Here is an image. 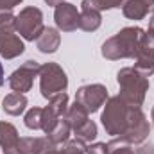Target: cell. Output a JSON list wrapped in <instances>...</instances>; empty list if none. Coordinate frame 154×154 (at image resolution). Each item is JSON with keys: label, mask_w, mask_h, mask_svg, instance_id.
Instances as JSON below:
<instances>
[{"label": "cell", "mask_w": 154, "mask_h": 154, "mask_svg": "<svg viewBox=\"0 0 154 154\" xmlns=\"http://www.w3.org/2000/svg\"><path fill=\"white\" fill-rule=\"evenodd\" d=\"M143 34H145V31L138 25L120 29L115 36L108 38L102 43V47H100L102 57H106L109 61L134 59L140 50V43H142Z\"/></svg>", "instance_id": "obj_1"}, {"label": "cell", "mask_w": 154, "mask_h": 154, "mask_svg": "<svg viewBox=\"0 0 154 154\" xmlns=\"http://www.w3.org/2000/svg\"><path fill=\"white\" fill-rule=\"evenodd\" d=\"M116 82L120 88L118 97L124 99L133 108H142L145 95L149 91V79L142 75L134 66H125V68L118 70Z\"/></svg>", "instance_id": "obj_2"}, {"label": "cell", "mask_w": 154, "mask_h": 154, "mask_svg": "<svg viewBox=\"0 0 154 154\" xmlns=\"http://www.w3.org/2000/svg\"><path fill=\"white\" fill-rule=\"evenodd\" d=\"M133 106H129L124 99H120L118 95L115 97H109L104 104V111L100 115V122L106 129V133L116 138V136H122L127 127H129V122H131V115H133Z\"/></svg>", "instance_id": "obj_3"}, {"label": "cell", "mask_w": 154, "mask_h": 154, "mask_svg": "<svg viewBox=\"0 0 154 154\" xmlns=\"http://www.w3.org/2000/svg\"><path fill=\"white\" fill-rule=\"evenodd\" d=\"M39 91L45 99H50L56 93L66 91L68 88V77L66 72L57 65V63H43L39 66Z\"/></svg>", "instance_id": "obj_4"}, {"label": "cell", "mask_w": 154, "mask_h": 154, "mask_svg": "<svg viewBox=\"0 0 154 154\" xmlns=\"http://www.w3.org/2000/svg\"><path fill=\"white\" fill-rule=\"evenodd\" d=\"M43 29H45L43 13L38 7H34V5L23 7L20 11V14H16V32L20 34V38L27 39V41H34L39 38Z\"/></svg>", "instance_id": "obj_5"}, {"label": "cell", "mask_w": 154, "mask_h": 154, "mask_svg": "<svg viewBox=\"0 0 154 154\" xmlns=\"http://www.w3.org/2000/svg\"><path fill=\"white\" fill-rule=\"evenodd\" d=\"M149 133H151V124H149L145 113L142 111V108H134L127 131L122 136H116L113 140L120 142V143H127V145H142L147 140Z\"/></svg>", "instance_id": "obj_6"}, {"label": "cell", "mask_w": 154, "mask_h": 154, "mask_svg": "<svg viewBox=\"0 0 154 154\" xmlns=\"http://www.w3.org/2000/svg\"><path fill=\"white\" fill-rule=\"evenodd\" d=\"M108 88L100 82L84 84L75 91V102L86 108L88 113H97L108 100Z\"/></svg>", "instance_id": "obj_7"}, {"label": "cell", "mask_w": 154, "mask_h": 154, "mask_svg": "<svg viewBox=\"0 0 154 154\" xmlns=\"http://www.w3.org/2000/svg\"><path fill=\"white\" fill-rule=\"evenodd\" d=\"M39 65L38 61L34 59H29L25 61L20 68H16L11 75L7 77V84L9 88L14 91V93H27L31 91L32 88V82H34V77H38L39 74Z\"/></svg>", "instance_id": "obj_8"}, {"label": "cell", "mask_w": 154, "mask_h": 154, "mask_svg": "<svg viewBox=\"0 0 154 154\" xmlns=\"http://www.w3.org/2000/svg\"><path fill=\"white\" fill-rule=\"evenodd\" d=\"M136 63H134V68L145 75L147 79L154 74V29L149 27L142 38L140 43V50L136 54Z\"/></svg>", "instance_id": "obj_9"}, {"label": "cell", "mask_w": 154, "mask_h": 154, "mask_svg": "<svg viewBox=\"0 0 154 154\" xmlns=\"http://www.w3.org/2000/svg\"><path fill=\"white\" fill-rule=\"evenodd\" d=\"M79 16H81V11H77V7L70 2H61L54 7V22L57 31H63V32L77 31Z\"/></svg>", "instance_id": "obj_10"}, {"label": "cell", "mask_w": 154, "mask_h": 154, "mask_svg": "<svg viewBox=\"0 0 154 154\" xmlns=\"http://www.w3.org/2000/svg\"><path fill=\"white\" fill-rule=\"evenodd\" d=\"M122 13L127 20H143L145 16L154 14V0H125Z\"/></svg>", "instance_id": "obj_11"}, {"label": "cell", "mask_w": 154, "mask_h": 154, "mask_svg": "<svg viewBox=\"0 0 154 154\" xmlns=\"http://www.w3.org/2000/svg\"><path fill=\"white\" fill-rule=\"evenodd\" d=\"M25 50V45L20 36L14 32H0V56L4 59H14L22 56Z\"/></svg>", "instance_id": "obj_12"}, {"label": "cell", "mask_w": 154, "mask_h": 154, "mask_svg": "<svg viewBox=\"0 0 154 154\" xmlns=\"http://www.w3.org/2000/svg\"><path fill=\"white\" fill-rule=\"evenodd\" d=\"M61 45V34L54 27H45L43 32L36 39V47L41 54H54Z\"/></svg>", "instance_id": "obj_13"}, {"label": "cell", "mask_w": 154, "mask_h": 154, "mask_svg": "<svg viewBox=\"0 0 154 154\" xmlns=\"http://www.w3.org/2000/svg\"><path fill=\"white\" fill-rule=\"evenodd\" d=\"M27 104H29L27 97H25L23 93H14V91H13V93H7V95L4 97V100H2L4 111L11 116H20L25 111Z\"/></svg>", "instance_id": "obj_14"}, {"label": "cell", "mask_w": 154, "mask_h": 154, "mask_svg": "<svg viewBox=\"0 0 154 154\" xmlns=\"http://www.w3.org/2000/svg\"><path fill=\"white\" fill-rule=\"evenodd\" d=\"M50 145L47 136H23L18 142L20 154H41Z\"/></svg>", "instance_id": "obj_15"}, {"label": "cell", "mask_w": 154, "mask_h": 154, "mask_svg": "<svg viewBox=\"0 0 154 154\" xmlns=\"http://www.w3.org/2000/svg\"><path fill=\"white\" fill-rule=\"evenodd\" d=\"M102 23V14L100 11L84 7L81 9V16H79V29L86 31V32H95Z\"/></svg>", "instance_id": "obj_16"}, {"label": "cell", "mask_w": 154, "mask_h": 154, "mask_svg": "<svg viewBox=\"0 0 154 154\" xmlns=\"http://www.w3.org/2000/svg\"><path fill=\"white\" fill-rule=\"evenodd\" d=\"M18 142H20L18 129L9 122L0 120V149L5 151V149L18 147Z\"/></svg>", "instance_id": "obj_17"}, {"label": "cell", "mask_w": 154, "mask_h": 154, "mask_svg": "<svg viewBox=\"0 0 154 154\" xmlns=\"http://www.w3.org/2000/svg\"><path fill=\"white\" fill-rule=\"evenodd\" d=\"M63 118L68 122V125L72 127V131H75L77 127H81L82 124H86L90 120V113L86 111L84 106H81L79 102H74L72 106H68V109H66V113H65Z\"/></svg>", "instance_id": "obj_18"}, {"label": "cell", "mask_w": 154, "mask_h": 154, "mask_svg": "<svg viewBox=\"0 0 154 154\" xmlns=\"http://www.w3.org/2000/svg\"><path fill=\"white\" fill-rule=\"evenodd\" d=\"M70 134H72V127L68 125V122L65 118H59V122L54 125V129L48 134H45V136L48 138V142L52 145H61L66 140H70Z\"/></svg>", "instance_id": "obj_19"}, {"label": "cell", "mask_w": 154, "mask_h": 154, "mask_svg": "<svg viewBox=\"0 0 154 154\" xmlns=\"http://www.w3.org/2000/svg\"><path fill=\"white\" fill-rule=\"evenodd\" d=\"M68 106H70V104H68V95H66V91H61V93L52 95V97L48 99V104H47L45 108H48L56 116L63 118L65 113H66V109H68Z\"/></svg>", "instance_id": "obj_20"}, {"label": "cell", "mask_w": 154, "mask_h": 154, "mask_svg": "<svg viewBox=\"0 0 154 154\" xmlns=\"http://www.w3.org/2000/svg\"><path fill=\"white\" fill-rule=\"evenodd\" d=\"M72 133L75 134V138L82 140L84 143H91V142L97 138L99 129H97V124H95L93 120H88L86 124H82L81 127H77L75 131H72Z\"/></svg>", "instance_id": "obj_21"}, {"label": "cell", "mask_w": 154, "mask_h": 154, "mask_svg": "<svg viewBox=\"0 0 154 154\" xmlns=\"http://www.w3.org/2000/svg\"><path fill=\"white\" fill-rule=\"evenodd\" d=\"M125 0H82L81 2V9L90 7L95 11H109V9H116L122 7Z\"/></svg>", "instance_id": "obj_22"}, {"label": "cell", "mask_w": 154, "mask_h": 154, "mask_svg": "<svg viewBox=\"0 0 154 154\" xmlns=\"http://www.w3.org/2000/svg\"><path fill=\"white\" fill-rule=\"evenodd\" d=\"M41 116H43V108H31L25 116H23V124L27 129H41Z\"/></svg>", "instance_id": "obj_23"}, {"label": "cell", "mask_w": 154, "mask_h": 154, "mask_svg": "<svg viewBox=\"0 0 154 154\" xmlns=\"http://www.w3.org/2000/svg\"><path fill=\"white\" fill-rule=\"evenodd\" d=\"M16 16L11 11H0V32H14Z\"/></svg>", "instance_id": "obj_24"}, {"label": "cell", "mask_w": 154, "mask_h": 154, "mask_svg": "<svg viewBox=\"0 0 154 154\" xmlns=\"http://www.w3.org/2000/svg\"><path fill=\"white\" fill-rule=\"evenodd\" d=\"M108 147H109V154H136L131 149V145L120 143V142H116L113 138H111V142L108 143Z\"/></svg>", "instance_id": "obj_25"}, {"label": "cell", "mask_w": 154, "mask_h": 154, "mask_svg": "<svg viewBox=\"0 0 154 154\" xmlns=\"http://www.w3.org/2000/svg\"><path fill=\"white\" fill-rule=\"evenodd\" d=\"M86 154H109V147L102 142H91L86 145Z\"/></svg>", "instance_id": "obj_26"}, {"label": "cell", "mask_w": 154, "mask_h": 154, "mask_svg": "<svg viewBox=\"0 0 154 154\" xmlns=\"http://www.w3.org/2000/svg\"><path fill=\"white\" fill-rule=\"evenodd\" d=\"M23 0H0V11H13Z\"/></svg>", "instance_id": "obj_27"}, {"label": "cell", "mask_w": 154, "mask_h": 154, "mask_svg": "<svg viewBox=\"0 0 154 154\" xmlns=\"http://www.w3.org/2000/svg\"><path fill=\"white\" fill-rule=\"evenodd\" d=\"M136 154H154V143H142L138 149H136Z\"/></svg>", "instance_id": "obj_28"}, {"label": "cell", "mask_w": 154, "mask_h": 154, "mask_svg": "<svg viewBox=\"0 0 154 154\" xmlns=\"http://www.w3.org/2000/svg\"><path fill=\"white\" fill-rule=\"evenodd\" d=\"M41 154H61V149H59V145H52L50 143Z\"/></svg>", "instance_id": "obj_29"}, {"label": "cell", "mask_w": 154, "mask_h": 154, "mask_svg": "<svg viewBox=\"0 0 154 154\" xmlns=\"http://www.w3.org/2000/svg\"><path fill=\"white\" fill-rule=\"evenodd\" d=\"M61 2H65V0H45V4H47V5H52V7H56V5L61 4Z\"/></svg>", "instance_id": "obj_30"}, {"label": "cell", "mask_w": 154, "mask_h": 154, "mask_svg": "<svg viewBox=\"0 0 154 154\" xmlns=\"http://www.w3.org/2000/svg\"><path fill=\"white\" fill-rule=\"evenodd\" d=\"M4 81H5V77H4V66H2V63H0V88H2V84H4Z\"/></svg>", "instance_id": "obj_31"}, {"label": "cell", "mask_w": 154, "mask_h": 154, "mask_svg": "<svg viewBox=\"0 0 154 154\" xmlns=\"http://www.w3.org/2000/svg\"><path fill=\"white\" fill-rule=\"evenodd\" d=\"M151 118H152V124H154V106H152V111H151Z\"/></svg>", "instance_id": "obj_32"}]
</instances>
